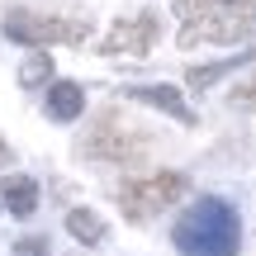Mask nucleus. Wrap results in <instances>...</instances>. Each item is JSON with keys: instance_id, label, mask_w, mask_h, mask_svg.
Instances as JSON below:
<instances>
[{"instance_id": "nucleus-1", "label": "nucleus", "mask_w": 256, "mask_h": 256, "mask_svg": "<svg viewBox=\"0 0 256 256\" xmlns=\"http://www.w3.org/2000/svg\"><path fill=\"white\" fill-rule=\"evenodd\" d=\"M171 242L180 256H238L242 252V218L228 200L200 194L190 209L176 218Z\"/></svg>"}, {"instance_id": "nucleus-2", "label": "nucleus", "mask_w": 256, "mask_h": 256, "mask_svg": "<svg viewBox=\"0 0 256 256\" xmlns=\"http://www.w3.org/2000/svg\"><path fill=\"white\" fill-rule=\"evenodd\" d=\"M176 19H180V48L194 43H242L256 28V0H176Z\"/></svg>"}, {"instance_id": "nucleus-3", "label": "nucleus", "mask_w": 256, "mask_h": 256, "mask_svg": "<svg viewBox=\"0 0 256 256\" xmlns=\"http://www.w3.org/2000/svg\"><path fill=\"white\" fill-rule=\"evenodd\" d=\"M185 176L180 171H152V176H133L119 185V214L128 223H147L156 214H166L171 204L185 200Z\"/></svg>"}, {"instance_id": "nucleus-4", "label": "nucleus", "mask_w": 256, "mask_h": 256, "mask_svg": "<svg viewBox=\"0 0 256 256\" xmlns=\"http://www.w3.org/2000/svg\"><path fill=\"white\" fill-rule=\"evenodd\" d=\"M86 34V24H72V19H52V14H34V10H10L5 14V38L24 48H48V43H66L76 48Z\"/></svg>"}, {"instance_id": "nucleus-5", "label": "nucleus", "mask_w": 256, "mask_h": 256, "mask_svg": "<svg viewBox=\"0 0 256 256\" xmlns=\"http://www.w3.org/2000/svg\"><path fill=\"white\" fill-rule=\"evenodd\" d=\"M86 156H95V162H138L147 147V138L138 133V128L124 124V114H104L100 124L86 133Z\"/></svg>"}, {"instance_id": "nucleus-6", "label": "nucleus", "mask_w": 256, "mask_h": 256, "mask_svg": "<svg viewBox=\"0 0 256 256\" xmlns=\"http://www.w3.org/2000/svg\"><path fill=\"white\" fill-rule=\"evenodd\" d=\"M156 34H162V19H156L152 10H142V14H133V19H119L100 48L104 52H138L142 57V52H152Z\"/></svg>"}, {"instance_id": "nucleus-7", "label": "nucleus", "mask_w": 256, "mask_h": 256, "mask_svg": "<svg viewBox=\"0 0 256 256\" xmlns=\"http://www.w3.org/2000/svg\"><path fill=\"white\" fill-rule=\"evenodd\" d=\"M128 100H138V104H147V110H162L166 119H176V124H200V114L185 104V90L180 86H128Z\"/></svg>"}, {"instance_id": "nucleus-8", "label": "nucleus", "mask_w": 256, "mask_h": 256, "mask_svg": "<svg viewBox=\"0 0 256 256\" xmlns=\"http://www.w3.org/2000/svg\"><path fill=\"white\" fill-rule=\"evenodd\" d=\"M48 119L52 124H72L86 114V90L76 81H48V100H43Z\"/></svg>"}, {"instance_id": "nucleus-9", "label": "nucleus", "mask_w": 256, "mask_h": 256, "mask_svg": "<svg viewBox=\"0 0 256 256\" xmlns=\"http://www.w3.org/2000/svg\"><path fill=\"white\" fill-rule=\"evenodd\" d=\"M0 204H5L14 218H34V209H38V185H34V176H5L0 180Z\"/></svg>"}, {"instance_id": "nucleus-10", "label": "nucleus", "mask_w": 256, "mask_h": 256, "mask_svg": "<svg viewBox=\"0 0 256 256\" xmlns=\"http://www.w3.org/2000/svg\"><path fill=\"white\" fill-rule=\"evenodd\" d=\"M247 62H256V52H232V57H223V62L194 66V72H185V86H190V90H209L214 81H223L228 72H238V66H247Z\"/></svg>"}, {"instance_id": "nucleus-11", "label": "nucleus", "mask_w": 256, "mask_h": 256, "mask_svg": "<svg viewBox=\"0 0 256 256\" xmlns=\"http://www.w3.org/2000/svg\"><path fill=\"white\" fill-rule=\"evenodd\" d=\"M66 232H72L81 247H100V242L110 238V228H104V218L95 209H66Z\"/></svg>"}, {"instance_id": "nucleus-12", "label": "nucleus", "mask_w": 256, "mask_h": 256, "mask_svg": "<svg viewBox=\"0 0 256 256\" xmlns=\"http://www.w3.org/2000/svg\"><path fill=\"white\" fill-rule=\"evenodd\" d=\"M48 81H52V57H48L43 48H34L28 62L19 66V86H48Z\"/></svg>"}, {"instance_id": "nucleus-13", "label": "nucleus", "mask_w": 256, "mask_h": 256, "mask_svg": "<svg viewBox=\"0 0 256 256\" xmlns=\"http://www.w3.org/2000/svg\"><path fill=\"white\" fill-rule=\"evenodd\" d=\"M228 104H232V110H256V76H252V81H242V86H232V90H228Z\"/></svg>"}, {"instance_id": "nucleus-14", "label": "nucleus", "mask_w": 256, "mask_h": 256, "mask_svg": "<svg viewBox=\"0 0 256 256\" xmlns=\"http://www.w3.org/2000/svg\"><path fill=\"white\" fill-rule=\"evenodd\" d=\"M10 256H48V238H19Z\"/></svg>"}, {"instance_id": "nucleus-15", "label": "nucleus", "mask_w": 256, "mask_h": 256, "mask_svg": "<svg viewBox=\"0 0 256 256\" xmlns=\"http://www.w3.org/2000/svg\"><path fill=\"white\" fill-rule=\"evenodd\" d=\"M0 209H5V204H0Z\"/></svg>"}]
</instances>
